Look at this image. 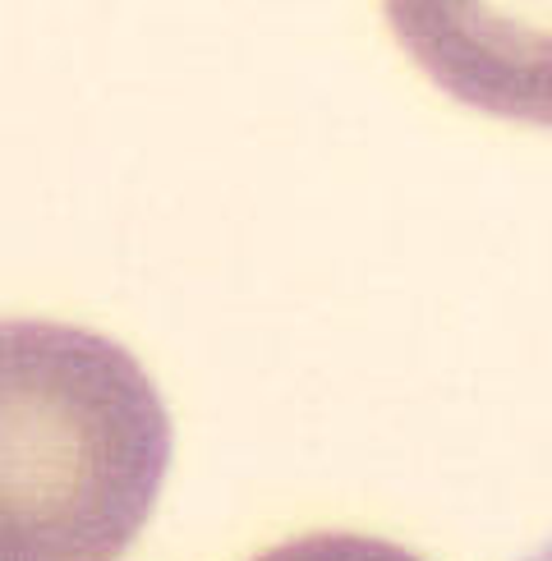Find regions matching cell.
<instances>
[{"instance_id": "cell-1", "label": "cell", "mask_w": 552, "mask_h": 561, "mask_svg": "<svg viewBox=\"0 0 552 561\" xmlns=\"http://www.w3.org/2000/svg\"><path fill=\"white\" fill-rule=\"evenodd\" d=\"M171 460V419L129 350L60 322L0 336V561H115Z\"/></svg>"}, {"instance_id": "cell-2", "label": "cell", "mask_w": 552, "mask_h": 561, "mask_svg": "<svg viewBox=\"0 0 552 561\" xmlns=\"http://www.w3.org/2000/svg\"><path fill=\"white\" fill-rule=\"evenodd\" d=\"M433 83L488 115L552 125V5H387Z\"/></svg>"}, {"instance_id": "cell-3", "label": "cell", "mask_w": 552, "mask_h": 561, "mask_svg": "<svg viewBox=\"0 0 552 561\" xmlns=\"http://www.w3.org/2000/svg\"><path fill=\"white\" fill-rule=\"evenodd\" d=\"M253 561H424L405 552L401 543H387V539H368V534H304V539H290V543H276L267 552H258Z\"/></svg>"}, {"instance_id": "cell-4", "label": "cell", "mask_w": 552, "mask_h": 561, "mask_svg": "<svg viewBox=\"0 0 552 561\" xmlns=\"http://www.w3.org/2000/svg\"><path fill=\"white\" fill-rule=\"evenodd\" d=\"M529 561H552V543H548V548H543L539 557H529Z\"/></svg>"}]
</instances>
